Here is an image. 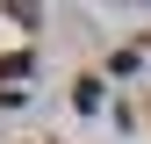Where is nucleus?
<instances>
[{
  "label": "nucleus",
  "mask_w": 151,
  "mask_h": 144,
  "mask_svg": "<svg viewBox=\"0 0 151 144\" xmlns=\"http://www.w3.org/2000/svg\"><path fill=\"white\" fill-rule=\"evenodd\" d=\"M72 108L93 115V108H101V79H72Z\"/></svg>",
  "instance_id": "2"
},
{
  "label": "nucleus",
  "mask_w": 151,
  "mask_h": 144,
  "mask_svg": "<svg viewBox=\"0 0 151 144\" xmlns=\"http://www.w3.org/2000/svg\"><path fill=\"white\" fill-rule=\"evenodd\" d=\"M0 79L22 86V79H29V50H7V58H0Z\"/></svg>",
  "instance_id": "1"
}]
</instances>
